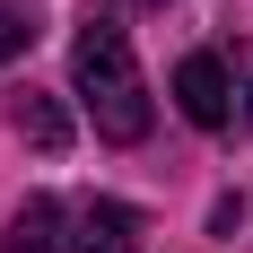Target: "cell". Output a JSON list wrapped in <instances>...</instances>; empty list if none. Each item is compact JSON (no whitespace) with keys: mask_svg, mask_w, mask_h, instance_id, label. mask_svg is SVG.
I'll return each instance as SVG.
<instances>
[{"mask_svg":"<svg viewBox=\"0 0 253 253\" xmlns=\"http://www.w3.org/2000/svg\"><path fill=\"white\" fill-rule=\"evenodd\" d=\"M0 253H70V210L52 201V192H35V201H18V218H9V236H0Z\"/></svg>","mask_w":253,"mask_h":253,"instance_id":"3957f363","label":"cell"},{"mask_svg":"<svg viewBox=\"0 0 253 253\" xmlns=\"http://www.w3.org/2000/svg\"><path fill=\"white\" fill-rule=\"evenodd\" d=\"M79 253H140V218L123 201H87L79 210Z\"/></svg>","mask_w":253,"mask_h":253,"instance_id":"277c9868","label":"cell"},{"mask_svg":"<svg viewBox=\"0 0 253 253\" xmlns=\"http://www.w3.org/2000/svg\"><path fill=\"white\" fill-rule=\"evenodd\" d=\"M70 87H79V105H87V123L105 140H149V79L131 61V35L114 18H96V9L70 35Z\"/></svg>","mask_w":253,"mask_h":253,"instance_id":"6da1fadb","label":"cell"},{"mask_svg":"<svg viewBox=\"0 0 253 253\" xmlns=\"http://www.w3.org/2000/svg\"><path fill=\"white\" fill-rule=\"evenodd\" d=\"M9 114H18V131H26V140H35L44 157H61V149H70V114H61V105H52L44 87H26V96L9 105Z\"/></svg>","mask_w":253,"mask_h":253,"instance_id":"5b68a950","label":"cell"},{"mask_svg":"<svg viewBox=\"0 0 253 253\" xmlns=\"http://www.w3.org/2000/svg\"><path fill=\"white\" fill-rule=\"evenodd\" d=\"M26 44H35V26H26L18 9H9V0H0V61H18Z\"/></svg>","mask_w":253,"mask_h":253,"instance_id":"8992f818","label":"cell"},{"mask_svg":"<svg viewBox=\"0 0 253 253\" xmlns=\"http://www.w3.org/2000/svg\"><path fill=\"white\" fill-rule=\"evenodd\" d=\"M175 105H183L192 131H227V123H236L227 61H218V52H183V61H175Z\"/></svg>","mask_w":253,"mask_h":253,"instance_id":"7a4b0ae2","label":"cell"}]
</instances>
